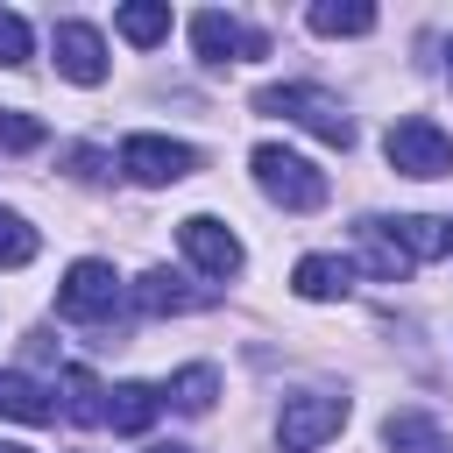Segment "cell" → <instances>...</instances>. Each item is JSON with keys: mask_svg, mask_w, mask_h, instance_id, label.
Masks as SVG:
<instances>
[{"mask_svg": "<svg viewBox=\"0 0 453 453\" xmlns=\"http://www.w3.org/2000/svg\"><path fill=\"white\" fill-rule=\"evenodd\" d=\"M354 241H361V262H368V276H375V283H403V276L418 269V262L403 255V241L389 234V219H361V226H354Z\"/></svg>", "mask_w": 453, "mask_h": 453, "instance_id": "12", "label": "cell"}, {"mask_svg": "<svg viewBox=\"0 0 453 453\" xmlns=\"http://www.w3.org/2000/svg\"><path fill=\"white\" fill-rule=\"evenodd\" d=\"M28 64V21L0 7V71H21Z\"/></svg>", "mask_w": 453, "mask_h": 453, "instance_id": "23", "label": "cell"}, {"mask_svg": "<svg viewBox=\"0 0 453 453\" xmlns=\"http://www.w3.org/2000/svg\"><path fill=\"white\" fill-rule=\"evenodd\" d=\"M212 396H219V375H212L205 361H191V368H177V375L163 382V403H170V411H184V418H205V411H212Z\"/></svg>", "mask_w": 453, "mask_h": 453, "instance_id": "15", "label": "cell"}, {"mask_svg": "<svg viewBox=\"0 0 453 453\" xmlns=\"http://www.w3.org/2000/svg\"><path fill=\"white\" fill-rule=\"evenodd\" d=\"M177 248L191 255V269H198V276H219V283L248 262V255H241V241H234V226H219L212 212H191V219L177 226Z\"/></svg>", "mask_w": 453, "mask_h": 453, "instance_id": "7", "label": "cell"}, {"mask_svg": "<svg viewBox=\"0 0 453 453\" xmlns=\"http://www.w3.org/2000/svg\"><path fill=\"white\" fill-rule=\"evenodd\" d=\"M191 50H198L205 64H241V57H269V35H255V28H241L234 14L205 7V14H191Z\"/></svg>", "mask_w": 453, "mask_h": 453, "instance_id": "8", "label": "cell"}, {"mask_svg": "<svg viewBox=\"0 0 453 453\" xmlns=\"http://www.w3.org/2000/svg\"><path fill=\"white\" fill-rule=\"evenodd\" d=\"M304 21H311V35H368L375 28V7L368 0H319Z\"/></svg>", "mask_w": 453, "mask_h": 453, "instance_id": "18", "label": "cell"}, {"mask_svg": "<svg viewBox=\"0 0 453 453\" xmlns=\"http://www.w3.org/2000/svg\"><path fill=\"white\" fill-rule=\"evenodd\" d=\"M120 170L156 191V184L191 177V170H198V149H191V142H170V134H127V142H120Z\"/></svg>", "mask_w": 453, "mask_h": 453, "instance_id": "6", "label": "cell"}, {"mask_svg": "<svg viewBox=\"0 0 453 453\" xmlns=\"http://www.w3.org/2000/svg\"><path fill=\"white\" fill-rule=\"evenodd\" d=\"M255 113L297 120V127H311L319 142H333V149H354V120H347V106H340L326 85H262V92H255Z\"/></svg>", "mask_w": 453, "mask_h": 453, "instance_id": "1", "label": "cell"}, {"mask_svg": "<svg viewBox=\"0 0 453 453\" xmlns=\"http://www.w3.org/2000/svg\"><path fill=\"white\" fill-rule=\"evenodd\" d=\"M389 234L403 241V255H411V262H439V255H446V219L411 212V219H389Z\"/></svg>", "mask_w": 453, "mask_h": 453, "instance_id": "19", "label": "cell"}, {"mask_svg": "<svg viewBox=\"0 0 453 453\" xmlns=\"http://www.w3.org/2000/svg\"><path fill=\"white\" fill-rule=\"evenodd\" d=\"M149 453H191V446H149Z\"/></svg>", "mask_w": 453, "mask_h": 453, "instance_id": "25", "label": "cell"}, {"mask_svg": "<svg viewBox=\"0 0 453 453\" xmlns=\"http://www.w3.org/2000/svg\"><path fill=\"white\" fill-rule=\"evenodd\" d=\"M120 297H127V283L113 276V262H71L64 269V283H57V311L64 319H78V326H92V319H113L120 311Z\"/></svg>", "mask_w": 453, "mask_h": 453, "instance_id": "5", "label": "cell"}, {"mask_svg": "<svg viewBox=\"0 0 453 453\" xmlns=\"http://www.w3.org/2000/svg\"><path fill=\"white\" fill-rule=\"evenodd\" d=\"M382 446H389V453H453V446H446V432H439L425 411H389Z\"/></svg>", "mask_w": 453, "mask_h": 453, "instance_id": "16", "label": "cell"}, {"mask_svg": "<svg viewBox=\"0 0 453 453\" xmlns=\"http://www.w3.org/2000/svg\"><path fill=\"white\" fill-rule=\"evenodd\" d=\"M248 163H255V184H262V191H269L283 212H319V205H326V177H319L304 156H290V149L262 142Z\"/></svg>", "mask_w": 453, "mask_h": 453, "instance_id": "3", "label": "cell"}, {"mask_svg": "<svg viewBox=\"0 0 453 453\" xmlns=\"http://www.w3.org/2000/svg\"><path fill=\"white\" fill-rule=\"evenodd\" d=\"M42 134H50V127H42L28 106H0V149H7V156H21V149H42Z\"/></svg>", "mask_w": 453, "mask_h": 453, "instance_id": "22", "label": "cell"}, {"mask_svg": "<svg viewBox=\"0 0 453 453\" xmlns=\"http://www.w3.org/2000/svg\"><path fill=\"white\" fill-rule=\"evenodd\" d=\"M0 453H28V446H7V439H0Z\"/></svg>", "mask_w": 453, "mask_h": 453, "instance_id": "28", "label": "cell"}, {"mask_svg": "<svg viewBox=\"0 0 453 453\" xmlns=\"http://www.w3.org/2000/svg\"><path fill=\"white\" fill-rule=\"evenodd\" d=\"M340 425H347V396H333V389H304V396H283L276 446H283V453H319L326 439H340Z\"/></svg>", "mask_w": 453, "mask_h": 453, "instance_id": "4", "label": "cell"}, {"mask_svg": "<svg viewBox=\"0 0 453 453\" xmlns=\"http://www.w3.org/2000/svg\"><path fill=\"white\" fill-rule=\"evenodd\" d=\"M50 50H57V71L71 85H99L106 78V42H99L92 21H57L50 28Z\"/></svg>", "mask_w": 453, "mask_h": 453, "instance_id": "10", "label": "cell"}, {"mask_svg": "<svg viewBox=\"0 0 453 453\" xmlns=\"http://www.w3.org/2000/svg\"><path fill=\"white\" fill-rule=\"evenodd\" d=\"M347 283H354V262H340V255H304V262L290 269V290H297V297H311V304L340 297Z\"/></svg>", "mask_w": 453, "mask_h": 453, "instance_id": "14", "label": "cell"}, {"mask_svg": "<svg viewBox=\"0 0 453 453\" xmlns=\"http://www.w3.org/2000/svg\"><path fill=\"white\" fill-rule=\"evenodd\" d=\"M446 255H453V219H446Z\"/></svg>", "mask_w": 453, "mask_h": 453, "instance_id": "26", "label": "cell"}, {"mask_svg": "<svg viewBox=\"0 0 453 453\" xmlns=\"http://www.w3.org/2000/svg\"><path fill=\"white\" fill-rule=\"evenodd\" d=\"M113 28H120L134 50H156V42L170 35V0H127V7L113 14Z\"/></svg>", "mask_w": 453, "mask_h": 453, "instance_id": "17", "label": "cell"}, {"mask_svg": "<svg viewBox=\"0 0 453 453\" xmlns=\"http://www.w3.org/2000/svg\"><path fill=\"white\" fill-rule=\"evenodd\" d=\"M156 411H163V389H149V382H120V389H106V425L113 432H149L156 425Z\"/></svg>", "mask_w": 453, "mask_h": 453, "instance_id": "13", "label": "cell"}, {"mask_svg": "<svg viewBox=\"0 0 453 453\" xmlns=\"http://www.w3.org/2000/svg\"><path fill=\"white\" fill-rule=\"evenodd\" d=\"M64 411L78 425H106V389H99L92 368H64Z\"/></svg>", "mask_w": 453, "mask_h": 453, "instance_id": "20", "label": "cell"}, {"mask_svg": "<svg viewBox=\"0 0 453 453\" xmlns=\"http://www.w3.org/2000/svg\"><path fill=\"white\" fill-rule=\"evenodd\" d=\"M64 163H71V177H85V184H99V177H106V156H99V149H71Z\"/></svg>", "mask_w": 453, "mask_h": 453, "instance_id": "24", "label": "cell"}, {"mask_svg": "<svg viewBox=\"0 0 453 453\" xmlns=\"http://www.w3.org/2000/svg\"><path fill=\"white\" fill-rule=\"evenodd\" d=\"M35 248H42V234H35L21 212H7V205H0V269H28V262H35Z\"/></svg>", "mask_w": 453, "mask_h": 453, "instance_id": "21", "label": "cell"}, {"mask_svg": "<svg viewBox=\"0 0 453 453\" xmlns=\"http://www.w3.org/2000/svg\"><path fill=\"white\" fill-rule=\"evenodd\" d=\"M446 78H453V42H446Z\"/></svg>", "mask_w": 453, "mask_h": 453, "instance_id": "27", "label": "cell"}, {"mask_svg": "<svg viewBox=\"0 0 453 453\" xmlns=\"http://www.w3.org/2000/svg\"><path fill=\"white\" fill-rule=\"evenodd\" d=\"M382 156H389L396 177H446V170H453V134H446L439 120H425V113H403V120L382 134Z\"/></svg>", "mask_w": 453, "mask_h": 453, "instance_id": "2", "label": "cell"}, {"mask_svg": "<svg viewBox=\"0 0 453 453\" xmlns=\"http://www.w3.org/2000/svg\"><path fill=\"white\" fill-rule=\"evenodd\" d=\"M127 297H134L149 319H163V311H205L219 290H212V283H191V276H177V269H142Z\"/></svg>", "mask_w": 453, "mask_h": 453, "instance_id": "9", "label": "cell"}, {"mask_svg": "<svg viewBox=\"0 0 453 453\" xmlns=\"http://www.w3.org/2000/svg\"><path fill=\"white\" fill-rule=\"evenodd\" d=\"M57 389L50 382H35V375H21V368H0V418H14V425H57Z\"/></svg>", "mask_w": 453, "mask_h": 453, "instance_id": "11", "label": "cell"}]
</instances>
